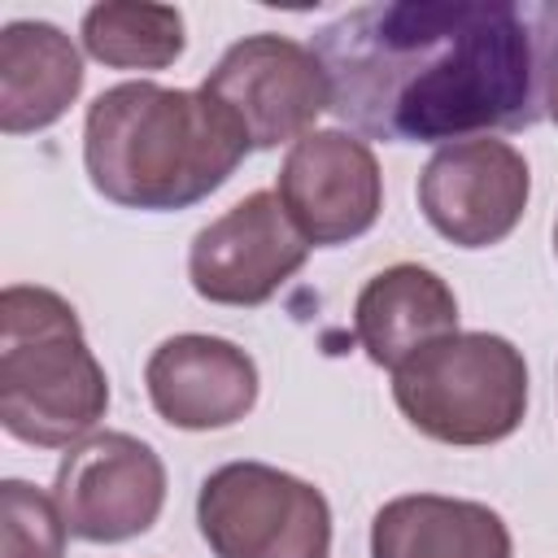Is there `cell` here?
I'll use <instances>...</instances> for the list:
<instances>
[{"instance_id":"cell-8","label":"cell","mask_w":558,"mask_h":558,"mask_svg":"<svg viewBox=\"0 0 558 558\" xmlns=\"http://www.w3.org/2000/svg\"><path fill=\"white\" fill-rule=\"evenodd\" d=\"M532 196L527 161L506 140H458L432 153L418 174V209L436 235L458 248L501 244Z\"/></svg>"},{"instance_id":"cell-1","label":"cell","mask_w":558,"mask_h":558,"mask_svg":"<svg viewBox=\"0 0 558 558\" xmlns=\"http://www.w3.org/2000/svg\"><path fill=\"white\" fill-rule=\"evenodd\" d=\"M331 113L388 144H458L541 118L527 4L397 0L314 31Z\"/></svg>"},{"instance_id":"cell-13","label":"cell","mask_w":558,"mask_h":558,"mask_svg":"<svg viewBox=\"0 0 558 558\" xmlns=\"http://www.w3.org/2000/svg\"><path fill=\"white\" fill-rule=\"evenodd\" d=\"M514 541L497 510L466 497L405 493L375 510L371 558H510Z\"/></svg>"},{"instance_id":"cell-17","label":"cell","mask_w":558,"mask_h":558,"mask_svg":"<svg viewBox=\"0 0 558 558\" xmlns=\"http://www.w3.org/2000/svg\"><path fill=\"white\" fill-rule=\"evenodd\" d=\"M536 31V78H541V113L558 126V4H527Z\"/></svg>"},{"instance_id":"cell-16","label":"cell","mask_w":558,"mask_h":558,"mask_svg":"<svg viewBox=\"0 0 558 558\" xmlns=\"http://www.w3.org/2000/svg\"><path fill=\"white\" fill-rule=\"evenodd\" d=\"M65 536L70 527L48 493L26 480L0 484V558H61Z\"/></svg>"},{"instance_id":"cell-15","label":"cell","mask_w":558,"mask_h":558,"mask_svg":"<svg viewBox=\"0 0 558 558\" xmlns=\"http://www.w3.org/2000/svg\"><path fill=\"white\" fill-rule=\"evenodd\" d=\"M183 13L170 4H92L83 13V48L109 70H166L183 57Z\"/></svg>"},{"instance_id":"cell-5","label":"cell","mask_w":558,"mask_h":558,"mask_svg":"<svg viewBox=\"0 0 558 558\" xmlns=\"http://www.w3.org/2000/svg\"><path fill=\"white\" fill-rule=\"evenodd\" d=\"M196 523L214 558H327V497L279 466L227 462L201 480Z\"/></svg>"},{"instance_id":"cell-10","label":"cell","mask_w":558,"mask_h":558,"mask_svg":"<svg viewBox=\"0 0 558 558\" xmlns=\"http://www.w3.org/2000/svg\"><path fill=\"white\" fill-rule=\"evenodd\" d=\"M275 196L310 248H331L375 227L384 174L366 140L349 131H310L288 148Z\"/></svg>"},{"instance_id":"cell-11","label":"cell","mask_w":558,"mask_h":558,"mask_svg":"<svg viewBox=\"0 0 558 558\" xmlns=\"http://www.w3.org/2000/svg\"><path fill=\"white\" fill-rule=\"evenodd\" d=\"M144 388L170 427L218 432L257 405V362L235 340L183 331L153 349Z\"/></svg>"},{"instance_id":"cell-14","label":"cell","mask_w":558,"mask_h":558,"mask_svg":"<svg viewBox=\"0 0 558 558\" xmlns=\"http://www.w3.org/2000/svg\"><path fill=\"white\" fill-rule=\"evenodd\" d=\"M83 92V57L52 22H9L0 31V131L52 126Z\"/></svg>"},{"instance_id":"cell-6","label":"cell","mask_w":558,"mask_h":558,"mask_svg":"<svg viewBox=\"0 0 558 558\" xmlns=\"http://www.w3.org/2000/svg\"><path fill=\"white\" fill-rule=\"evenodd\" d=\"M201 92L235 122L248 148L296 144L310 135L314 118L331 109L327 74L314 48L270 31L235 39L205 74Z\"/></svg>"},{"instance_id":"cell-2","label":"cell","mask_w":558,"mask_h":558,"mask_svg":"<svg viewBox=\"0 0 558 558\" xmlns=\"http://www.w3.org/2000/svg\"><path fill=\"white\" fill-rule=\"evenodd\" d=\"M244 153L248 140L201 87L118 83L83 118L87 179L122 209H187L218 192Z\"/></svg>"},{"instance_id":"cell-18","label":"cell","mask_w":558,"mask_h":558,"mask_svg":"<svg viewBox=\"0 0 558 558\" xmlns=\"http://www.w3.org/2000/svg\"><path fill=\"white\" fill-rule=\"evenodd\" d=\"M554 248H558V222H554Z\"/></svg>"},{"instance_id":"cell-3","label":"cell","mask_w":558,"mask_h":558,"mask_svg":"<svg viewBox=\"0 0 558 558\" xmlns=\"http://www.w3.org/2000/svg\"><path fill=\"white\" fill-rule=\"evenodd\" d=\"M109 410V379L74 305L35 283L0 292V423L13 440L78 445Z\"/></svg>"},{"instance_id":"cell-9","label":"cell","mask_w":558,"mask_h":558,"mask_svg":"<svg viewBox=\"0 0 558 558\" xmlns=\"http://www.w3.org/2000/svg\"><path fill=\"white\" fill-rule=\"evenodd\" d=\"M310 257V240L292 227L275 192H248L187 248V279L209 305H262Z\"/></svg>"},{"instance_id":"cell-7","label":"cell","mask_w":558,"mask_h":558,"mask_svg":"<svg viewBox=\"0 0 558 558\" xmlns=\"http://www.w3.org/2000/svg\"><path fill=\"white\" fill-rule=\"evenodd\" d=\"M52 501L70 536L118 545L157 523L166 506V466L148 440L131 432H96L61 458Z\"/></svg>"},{"instance_id":"cell-12","label":"cell","mask_w":558,"mask_h":558,"mask_svg":"<svg viewBox=\"0 0 558 558\" xmlns=\"http://www.w3.org/2000/svg\"><path fill=\"white\" fill-rule=\"evenodd\" d=\"M458 331L453 288L418 262H397L371 275L353 301V336L375 366L397 371L418 349Z\"/></svg>"},{"instance_id":"cell-4","label":"cell","mask_w":558,"mask_h":558,"mask_svg":"<svg viewBox=\"0 0 558 558\" xmlns=\"http://www.w3.org/2000/svg\"><path fill=\"white\" fill-rule=\"evenodd\" d=\"M405 423L440 445H497L527 414V362L493 331H453L392 371Z\"/></svg>"}]
</instances>
